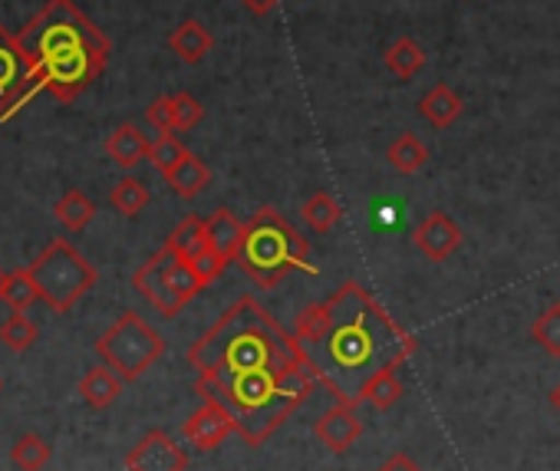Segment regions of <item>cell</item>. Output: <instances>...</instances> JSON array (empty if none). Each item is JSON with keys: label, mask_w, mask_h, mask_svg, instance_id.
<instances>
[{"label": "cell", "mask_w": 560, "mask_h": 471, "mask_svg": "<svg viewBox=\"0 0 560 471\" xmlns=\"http://www.w3.org/2000/svg\"><path fill=\"white\" fill-rule=\"evenodd\" d=\"M231 432H237V422L231 415L228 405H221L218 399H205L201 409H195L185 422H182V438L191 441L201 451L218 448Z\"/></svg>", "instance_id": "9c48e42d"}, {"label": "cell", "mask_w": 560, "mask_h": 471, "mask_svg": "<svg viewBox=\"0 0 560 471\" xmlns=\"http://www.w3.org/2000/svg\"><path fill=\"white\" fill-rule=\"evenodd\" d=\"M462 227L445 214V211H432L425 221H419V227L412 231V245L419 248V255H425L429 261H448L458 248H462Z\"/></svg>", "instance_id": "8fae6325"}, {"label": "cell", "mask_w": 560, "mask_h": 471, "mask_svg": "<svg viewBox=\"0 0 560 471\" xmlns=\"http://www.w3.org/2000/svg\"><path fill=\"white\" fill-rule=\"evenodd\" d=\"M54 214H57V221L67 227V231H83L90 221H93V214H96V204L80 191V188H73V191H67L60 201H57V208H54Z\"/></svg>", "instance_id": "cb8c5ba5"}, {"label": "cell", "mask_w": 560, "mask_h": 471, "mask_svg": "<svg viewBox=\"0 0 560 471\" xmlns=\"http://www.w3.org/2000/svg\"><path fill=\"white\" fill-rule=\"evenodd\" d=\"M168 50H172L182 63L195 67V63H201V60L211 54V34H208L198 21H182V24L168 34Z\"/></svg>", "instance_id": "2e32d148"}, {"label": "cell", "mask_w": 560, "mask_h": 471, "mask_svg": "<svg viewBox=\"0 0 560 471\" xmlns=\"http://www.w3.org/2000/svg\"><path fill=\"white\" fill-rule=\"evenodd\" d=\"M314 435H317V441L324 448H330L334 455H343V451H350L360 441L363 419L357 415V405L353 402H334L320 415V422L314 425Z\"/></svg>", "instance_id": "7c38bea8"}, {"label": "cell", "mask_w": 560, "mask_h": 471, "mask_svg": "<svg viewBox=\"0 0 560 471\" xmlns=\"http://www.w3.org/2000/svg\"><path fill=\"white\" fill-rule=\"evenodd\" d=\"M18 47L31 63V99L47 90L60 103H73L90 83H96L109 63V37L73 4L47 0L18 34Z\"/></svg>", "instance_id": "3957f363"}, {"label": "cell", "mask_w": 560, "mask_h": 471, "mask_svg": "<svg viewBox=\"0 0 560 471\" xmlns=\"http://www.w3.org/2000/svg\"><path fill=\"white\" fill-rule=\"evenodd\" d=\"M228 264L231 261H224L218 251H211V248H205V251H198L195 258H191V268H195V274L201 278V284L208 287V284H214L224 271H228Z\"/></svg>", "instance_id": "1f68e13d"}, {"label": "cell", "mask_w": 560, "mask_h": 471, "mask_svg": "<svg viewBox=\"0 0 560 471\" xmlns=\"http://www.w3.org/2000/svg\"><path fill=\"white\" fill-rule=\"evenodd\" d=\"M172 106H175V129H182V132L195 129L201 122V116H205V106L191 93H175Z\"/></svg>", "instance_id": "4dcf8cb0"}, {"label": "cell", "mask_w": 560, "mask_h": 471, "mask_svg": "<svg viewBox=\"0 0 560 471\" xmlns=\"http://www.w3.org/2000/svg\"><path fill=\"white\" fill-rule=\"evenodd\" d=\"M168 188L178 195V198H198L208 185H211V168L198 158V155H185L168 175H165Z\"/></svg>", "instance_id": "ac0fdd59"}, {"label": "cell", "mask_w": 560, "mask_h": 471, "mask_svg": "<svg viewBox=\"0 0 560 471\" xmlns=\"http://www.w3.org/2000/svg\"><path fill=\"white\" fill-rule=\"evenodd\" d=\"M0 343H4L11 353H24L37 343V323L24 314H11L4 323H0Z\"/></svg>", "instance_id": "83f0119b"}, {"label": "cell", "mask_w": 560, "mask_h": 471, "mask_svg": "<svg viewBox=\"0 0 560 471\" xmlns=\"http://www.w3.org/2000/svg\"><path fill=\"white\" fill-rule=\"evenodd\" d=\"M298 340L317 369L320 389L337 402L353 405L373 373L402 366L416 353V337L406 333L357 281L340 284L327 301L301 310Z\"/></svg>", "instance_id": "7a4b0ae2"}, {"label": "cell", "mask_w": 560, "mask_h": 471, "mask_svg": "<svg viewBox=\"0 0 560 471\" xmlns=\"http://www.w3.org/2000/svg\"><path fill=\"white\" fill-rule=\"evenodd\" d=\"M396 369H399V366H386V369L373 373V376L363 382V389H360V396H357V405L366 402V405H373V409H393V405L402 399V392H406Z\"/></svg>", "instance_id": "d6986e66"}, {"label": "cell", "mask_w": 560, "mask_h": 471, "mask_svg": "<svg viewBox=\"0 0 560 471\" xmlns=\"http://www.w3.org/2000/svg\"><path fill=\"white\" fill-rule=\"evenodd\" d=\"M149 149H152V142L139 132V126H132V122H122V126H116L113 132H109V139H106V155L122 168V172H132L139 162H145L149 158Z\"/></svg>", "instance_id": "4fadbf2b"}, {"label": "cell", "mask_w": 560, "mask_h": 471, "mask_svg": "<svg viewBox=\"0 0 560 471\" xmlns=\"http://www.w3.org/2000/svg\"><path fill=\"white\" fill-rule=\"evenodd\" d=\"M172 251H178L182 258H195L198 251L208 248V217H198V214H188L185 221H178V227L168 234L165 242Z\"/></svg>", "instance_id": "ffe728a7"}, {"label": "cell", "mask_w": 560, "mask_h": 471, "mask_svg": "<svg viewBox=\"0 0 560 471\" xmlns=\"http://www.w3.org/2000/svg\"><path fill=\"white\" fill-rule=\"evenodd\" d=\"M386 158H389V165H393L399 175H416V172L429 162V149H425L412 132H402V136L389 145Z\"/></svg>", "instance_id": "603a6c76"}, {"label": "cell", "mask_w": 560, "mask_h": 471, "mask_svg": "<svg viewBox=\"0 0 560 471\" xmlns=\"http://www.w3.org/2000/svg\"><path fill=\"white\" fill-rule=\"evenodd\" d=\"M96 353L100 360L122 379V382H136L139 376H145L165 353V340L155 327H149L139 314L126 310L122 317H116V323L96 340Z\"/></svg>", "instance_id": "8992f818"}, {"label": "cell", "mask_w": 560, "mask_h": 471, "mask_svg": "<svg viewBox=\"0 0 560 471\" xmlns=\"http://www.w3.org/2000/svg\"><path fill=\"white\" fill-rule=\"evenodd\" d=\"M31 86L34 73L18 47V37L8 27H0V119L14 116L31 103Z\"/></svg>", "instance_id": "ba28073f"}, {"label": "cell", "mask_w": 560, "mask_h": 471, "mask_svg": "<svg viewBox=\"0 0 560 471\" xmlns=\"http://www.w3.org/2000/svg\"><path fill=\"white\" fill-rule=\"evenodd\" d=\"M50 455H54L50 441H44V438L34 435V432L21 435V438L14 441V448H11V458H14V464H18L21 471H40V468L50 461Z\"/></svg>", "instance_id": "484cf974"}, {"label": "cell", "mask_w": 560, "mask_h": 471, "mask_svg": "<svg viewBox=\"0 0 560 471\" xmlns=\"http://www.w3.org/2000/svg\"><path fill=\"white\" fill-rule=\"evenodd\" d=\"M109 201H113V208H116L119 214L136 217V214L149 204V188H145L139 178L126 175V178H119V181H116V188H113Z\"/></svg>", "instance_id": "4316f807"}, {"label": "cell", "mask_w": 560, "mask_h": 471, "mask_svg": "<svg viewBox=\"0 0 560 471\" xmlns=\"http://www.w3.org/2000/svg\"><path fill=\"white\" fill-rule=\"evenodd\" d=\"M31 274L40 301L57 314H70L96 287V268L63 238L44 248V255L31 264Z\"/></svg>", "instance_id": "5b68a950"}, {"label": "cell", "mask_w": 560, "mask_h": 471, "mask_svg": "<svg viewBox=\"0 0 560 471\" xmlns=\"http://www.w3.org/2000/svg\"><path fill=\"white\" fill-rule=\"evenodd\" d=\"M530 337H534V343H537L547 356L560 360V304H550V307L534 320Z\"/></svg>", "instance_id": "f1b7e54d"}, {"label": "cell", "mask_w": 560, "mask_h": 471, "mask_svg": "<svg viewBox=\"0 0 560 471\" xmlns=\"http://www.w3.org/2000/svg\"><path fill=\"white\" fill-rule=\"evenodd\" d=\"M0 386H4V382H0Z\"/></svg>", "instance_id": "74e56055"}, {"label": "cell", "mask_w": 560, "mask_h": 471, "mask_svg": "<svg viewBox=\"0 0 560 471\" xmlns=\"http://www.w3.org/2000/svg\"><path fill=\"white\" fill-rule=\"evenodd\" d=\"M77 392L83 396V402H86L90 409H109V405L119 399V392H122V379L103 363V366H93V369L80 379Z\"/></svg>", "instance_id": "e0dca14e"}, {"label": "cell", "mask_w": 560, "mask_h": 471, "mask_svg": "<svg viewBox=\"0 0 560 471\" xmlns=\"http://www.w3.org/2000/svg\"><path fill=\"white\" fill-rule=\"evenodd\" d=\"M462 113H465V99H462L452 86H445V83L432 86V90L419 99V116H422L429 126H435V129H448L452 122L462 119Z\"/></svg>", "instance_id": "9a60e30c"}, {"label": "cell", "mask_w": 560, "mask_h": 471, "mask_svg": "<svg viewBox=\"0 0 560 471\" xmlns=\"http://www.w3.org/2000/svg\"><path fill=\"white\" fill-rule=\"evenodd\" d=\"M195 392L231 409L244 445H264L320 386L298 333L254 297L234 301L188 350Z\"/></svg>", "instance_id": "6da1fadb"}, {"label": "cell", "mask_w": 560, "mask_h": 471, "mask_svg": "<svg viewBox=\"0 0 560 471\" xmlns=\"http://www.w3.org/2000/svg\"><path fill=\"white\" fill-rule=\"evenodd\" d=\"M241 242H244V224L237 221V214L231 208H218L208 217V248L234 264L241 255Z\"/></svg>", "instance_id": "5bb4252c"}, {"label": "cell", "mask_w": 560, "mask_h": 471, "mask_svg": "<svg viewBox=\"0 0 560 471\" xmlns=\"http://www.w3.org/2000/svg\"><path fill=\"white\" fill-rule=\"evenodd\" d=\"M145 119L155 132H175V106L172 96H159L152 99V106L145 109Z\"/></svg>", "instance_id": "d6a6232c"}, {"label": "cell", "mask_w": 560, "mask_h": 471, "mask_svg": "<svg viewBox=\"0 0 560 471\" xmlns=\"http://www.w3.org/2000/svg\"><path fill=\"white\" fill-rule=\"evenodd\" d=\"M185 155H188V149H185L172 132H159V139H155L152 149H149V162H152L162 175H168Z\"/></svg>", "instance_id": "f546056e"}, {"label": "cell", "mask_w": 560, "mask_h": 471, "mask_svg": "<svg viewBox=\"0 0 560 471\" xmlns=\"http://www.w3.org/2000/svg\"><path fill=\"white\" fill-rule=\"evenodd\" d=\"M132 287L162 314V317H178L188 301H195L205 284L195 274L191 261L182 258L178 251H172L168 245L162 251H155L136 274H132Z\"/></svg>", "instance_id": "52a82bcc"}, {"label": "cell", "mask_w": 560, "mask_h": 471, "mask_svg": "<svg viewBox=\"0 0 560 471\" xmlns=\"http://www.w3.org/2000/svg\"><path fill=\"white\" fill-rule=\"evenodd\" d=\"M386 70L396 80H412L422 67H425V50L412 40V37H399L389 50H386Z\"/></svg>", "instance_id": "44dd1931"}, {"label": "cell", "mask_w": 560, "mask_h": 471, "mask_svg": "<svg viewBox=\"0 0 560 471\" xmlns=\"http://www.w3.org/2000/svg\"><path fill=\"white\" fill-rule=\"evenodd\" d=\"M376 471H422L416 461H412V455H406V451H393Z\"/></svg>", "instance_id": "836d02e7"}, {"label": "cell", "mask_w": 560, "mask_h": 471, "mask_svg": "<svg viewBox=\"0 0 560 471\" xmlns=\"http://www.w3.org/2000/svg\"><path fill=\"white\" fill-rule=\"evenodd\" d=\"M4 301L14 314H24L34 301H40V291H37V284H34V274H31V268H21V271H11L8 274V281H4Z\"/></svg>", "instance_id": "d4e9b609"}, {"label": "cell", "mask_w": 560, "mask_h": 471, "mask_svg": "<svg viewBox=\"0 0 560 471\" xmlns=\"http://www.w3.org/2000/svg\"><path fill=\"white\" fill-rule=\"evenodd\" d=\"M185 448L162 428L139 438V445L126 455V471H185Z\"/></svg>", "instance_id": "30bf717a"}, {"label": "cell", "mask_w": 560, "mask_h": 471, "mask_svg": "<svg viewBox=\"0 0 560 471\" xmlns=\"http://www.w3.org/2000/svg\"><path fill=\"white\" fill-rule=\"evenodd\" d=\"M301 217L307 221V227H311L314 234H327V231H334L337 221L343 217V208L337 204V198H334L330 191H317V195H311V198L304 201Z\"/></svg>", "instance_id": "7402d4cb"}, {"label": "cell", "mask_w": 560, "mask_h": 471, "mask_svg": "<svg viewBox=\"0 0 560 471\" xmlns=\"http://www.w3.org/2000/svg\"><path fill=\"white\" fill-rule=\"evenodd\" d=\"M241 4L250 11V14H267V11H273L280 0H241Z\"/></svg>", "instance_id": "e575fe53"}, {"label": "cell", "mask_w": 560, "mask_h": 471, "mask_svg": "<svg viewBox=\"0 0 560 471\" xmlns=\"http://www.w3.org/2000/svg\"><path fill=\"white\" fill-rule=\"evenodd\" d=\"M550 405H553V409L560 412V382H557V386L550 389Z\"/></svg>", "instance_id": "d590c367"}, {"label": "cell", "mask_w": 560, "mask_h": 471, "mask_svg": "<svg viewBox=\"0 0 560 471\" xmlns=\"http://www.w3.org/2000/svg\"><path fill=\"white\" fill-rule=\"evenodd\" d=\"M4 281H8V274H4V271H0V297H4Z\"/></svg>", "instance_id": "8d00e7d4"}, {"label": "cell", "mask_w": 560, "mask_h": 471, "mask_svg": "<svg viewBox=\"0 0 560 471\" xmlns=\"http://www.w3.org/2000/svg\"><path fill=\"white\" fill-rule=\"evenodd\" d=\"M234 264H241V271L264 291L280 287L291 271L317 274L307 238L277 208L254 211V217L244 224V242Z\"/></svg>", "instance_id": "277c9868"}]
</instances>
